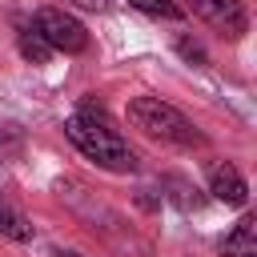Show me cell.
Here are the masks:
<instances>
[{"label":"cell","mask_w":257,"mask_h":257,"mask_svg":"<svg viewBox=\"0 0 257 257\" xmlns=\"http://www.w3.org/2000/svg\"><path fill=\"white\" fill-rule=\"evenodd\" d=\"M64 137H68L92 165H100V169H108V173H133V169H137V153H133L128 141L108 124L104 108L92 104V100H84V104L64 120Z\"/></svg>","instance_id":"6da1fadb"},{"label":"cell","mask_w":257,"mask_h":257,"mask_svg":"<svg viewBox=\"0 0 257 257\" xmlns=\"http://www.w3.org/2000/svg\"><path fill=\"white\" fill-rule=\"evenodd\" d=\"M128 120L133 128H141L145 137L153 141H165V145H177V149H197L205 145L201 128L173 104H165L161 96H133L128 100Z\"/></svg>","instance_id":"7a4b0ae2"},{"label":"cell","mask_w":257,"mask_h":257,"mask_svg":"<svg viewBox=\"0 0 257 257\" xmlns=\"http://www.w3.org/2000/svg\"><path fill=\"white\" fill-rule=\"evenodd\" d=\"M32 24L40 28V36L52 44V52H84L88 48V32L76 16H68L64 8H40L32 16Z\"/></svg>","instance_id":"3957f363"},{"label":"cell","mask_w":257,"mask_h":257,"mask_svg":"<svg viewBox=\"0 0 257 257\" xmlns=\"http://www.w3.org/2000/svg\"><path fill=\"white\" fill-rule=\"evenodd\" d=\"M185 8L197 20H205L209 28H217L221 36H229V40L245 36V28H249V16H245L241 0H185Z\"/></svg>","instance_id":"277c9868"},{"label":"cell","mask_w":257,"mask_h":257,"mask_svg":"<svg viewBox=\"0 0 257 257\" xmlns=\"http://www.w3.org/2000/svg\"><path fill=\"white\" fill-rule=\"evenodd\" d=\"M209 193H213L217 201L233 205V209H241V205L249 201V185H245V177H241V173H237L229 161L209 165Z\"/></svg>","instance_id":"5b68a950"},{"label":"cell","mask_w":257,"mask_h":257,"mask_svg":"<svg viewBox=\"0 0 257 257\" xmlns=\"http://www.w3.org/2000/svg\"><path fill=\"white\" fill-rule=\"evenodd\" d=\"M217 253H221V257H257V221L245 213V217L221 237Z\"/></svg>","instance_id":"8992f818"},{"label":"cell","mask_w":257,"mask_h":257,"mask_svg":"<svg viewBox=\"0 0 257 257\" xmlns=\"http://www.w3.org/2000/svg\"><path fill=\"white\" fill-rule=\"evenodd\" d=\"M0 233H4V237H12V241H28V237L36 233L32 217H28L24 209H16L4 193H0Z\"/></svg>","instance_id":"52a82bcc"},{"label":"cell","mask_w":257,"mask_h":257,"mask_svg":"<svg viewBox=\"0 0 257 257\" xmlns=\"http://www.w3.org/2000/svg\"><path fill=\"white\" fill-rule=\"evenodd\" d=\"M16 44H20V56L32 60V64H44V60L52 56V44L40 36V28H36L32 20H24V24L16 28Z\"/></svg>","instance_id":"ba28073f"},{"label":"cell","mask_w":257,"mask_h":257,"mask_svg":"<svg viewBox=\"0 0 257 257\" xmlns=\"http://www.w3.org/2000/svg\"><path fill=\"white\" fill-rule=\"evenodd\" d=\"M137 12H145V16H161V20H181V4H173V0H128Z\"/></svg>","instance_id":"9c48e42d"},{"label":"cell","mask_w":257,"mask_h":257,"mask_svg":"<svg viewBox=\"0 0 257 257\" xmlns=\"http://www.w3.org/2000/svg\"><path fill=\"white\" fill-rule=\"evenodd\" d=\"M165 185L173 189V193H169V201H173L177 209H197V205H201V197H197V189H193L189 181H181V177H169Z\"/></svg>","instance_id":"30bf717a"},{"label":"cell","mask_w":257,"mask_h":257,"mask_svg":"<svg viewBox=\"0 0 257 257\" xmlns=\"http://www.w3.org/2000/svg\"><path fill=\"white\" fill-rule=\"evenodd\" d=\"M177 52H181L185 60H193V64H209V56H205V48H201V44H193L189 36H181V40H177Z\"/></svg>","instance_id":"8fae6325"},{"label":"cell","mask_w":257,"mask_h":257,"mask_svg":"<svg viewBox=\"0 0 257 257\" xmlns=\"http://www.w3.org/2000/svg\"><path fill=\"white\" fill-rule=\"evenodd\" d=\"M76 8H84V12H104L108 8V0H72Z\"/></svg>","instance_id":"7c38bea8"},{"label":"cell","mask_w":257,"mask_h":257,"mask_svg":"<svg viewBox=\"0 0 257 257\" xmlns=\"http://www.w3.org/2000/svg\"><path fill=\"white\" fill-rule=\"evenodd\" d=\"M52 257H84V253H72V249H56Z\"/></svg>","instance_id":"4fadbf2b"}]
</instances>
